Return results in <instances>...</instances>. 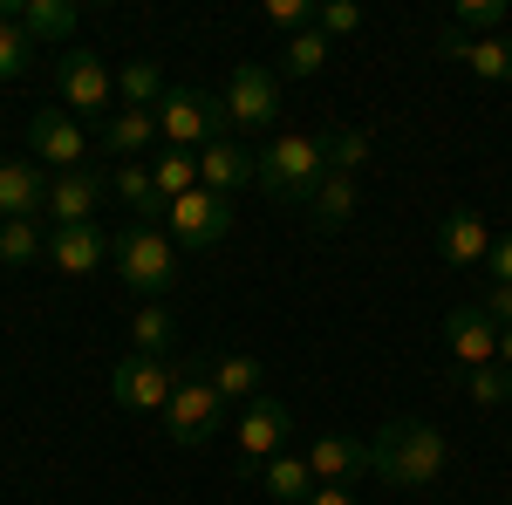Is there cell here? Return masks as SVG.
<instances>
[{"label": "cell", "mask_w": 512, "mask_h": 505, "mask_svg": "<svg viewBox=\"0 0 512 505\" xmlns=\"http://www.w3.org/2000/svg\"><path fill=\"white\" fill-rule=\"evenodd\" d=\"M451 465V444H444V430L424 424V417H390V424L369 437V471L383 478V485H403V492H424L437 485Z\"/></svg>", "instance_id": "cell-1"}, {"label": "cell", "mask_w": 512, "mask_h": 505, "mask_svg": "<svg viewBox=\"0 0 512 505\" xmlns=\"http://www.w3.org/2000/svg\"><path fill=\"white\" fill-rule=\"evenodd\" d=\"M321 178H328V137L294 130V137H274L260 151V192L274 205H308Z\"/></svg>", "instance_id": "cell-2"}, {"label": "cell", "mask_w": 512, "mask_h": 505, "mask_svg": "<svg viewBox=\"0 0 512 505\" xmlns=\"http://www.w3.org/2000/svg\"><path fill=\"white\" fill-rule=\"evenodd\" d=\"M110 260H117L123 287H137V294H151V301H164L171 287H178V239L164 233V226H123L117 239H110Z\"/></svg>", "instance_id": "cell-3"}, {"label": "cell", "mask_w": 512, "mask_h": 505, "mask_svg": "<svg viewBox=\"0 0 512 505\" xmlns=\"http://www.w3.org/2000/svg\"><path fill=\"white\" fill-rule=\"evenodd\" d=\"M158 137L171 151H205L219 137H233V117H226V96L212 89H171L158 103Z\"/></svg>", "instance_id": "cell-4"}, {"label": "cell", "mask_w": 512, "mask_h": 505, "mask_svg": "<svg viewBox=\"0 0 512 505\" xmlns=\"http://www.w3.org/2000/svg\"><path fill=\"white\" fill-rule=\"evenodd\" d=\"M185 383V362L178 355H123L117 369H110V403L117 410H158L164 417V403H171V389Z\"/></svg>", "instance_id": "cell-5"}, {"label": "cell", "mask_w": 512, "mask_h": 505, "mask_svg": "<svg viewBox=\"0 0 512 505\" xmlns=\"http://www.w3.org/2000/svg\"><path fill=\"white\" fill-rule=\"evenodd\" d=\"M219 430H226V403H219V389L185 369V383L171 389V403H164V437L198 451V444H212Z\"/></svg>", "instance_id": "cell-6"}, {"label": "cell", "mask_w": 512, "mask_h": 505, "mask_svg": "<svg viewBox=\"0 0 512 505\" xmlns=\"http://www.w3.org/2000/svg\"><path fill=\"white\" fill-rule=\"evenodd\" d=\"M55 89H62L69 117L89 123V117H110L117 76L103 69V55H89V48H62V55H55Z\"/></svg>", "instance_id": "cell-7"}, {"label": "cell", "mask_w": 512, "mask_h": 505, "mask_svg": "<svg viewBox=\"0 0 512 505\" xmlns=\"http://www.w3.org/2000/svg\"><path fill=\"white\" fill-rule=\"evenodd\" d=\"M164 233L178 239L185 253H205V246H219V239L233 233V198H219V192H185V198H171L164 205Z\"/></svg>", "instance_id": "cell-8"}, {"label": "cell", "mask_w": 512, "mask_h": 505, "mask_svg": "<svg viewBox=\"0 0 512 505\" xmlns=\"http://www.w3.org/2000/svg\"><path fill=\"white\" fill-rule=\"evenodd\" d=\"M287 437H294V410L280 396H253L239 410V471H260L267 458H280Z\"/></svg>", "instance_id": "cell-9"}, {"label": "cell", "mask_w": 512, "mask_h": 505, "mask_svg": "<svg viewBox=\"0 0 512 505\" xmlns=\"http://www.w3.org/2000/svg\"><path fill=\"white\" fill-rule=\"evenodd\" d=\"M226 117H233V130H274V117H280V69L239 62L233 82H226Z\"/></svg>", "instance_id": "cell-10"}, {"label": "cell", "mask_w": 512, "mask_h": 505, "mask_svg": "<svg viewBox=\"0 0 512 505\" xmlns=\"http://www.w3.org/2000/svg\"><path fill=\"white\" fill-rule=\"evenodd\" d=\"M28 151H35V164L48 171H82V157H89V123H76L69 110H35L28 117Z\"/></svg>", "instance_id": "cell-11"}, {"label": "cell", "mask_w": 512, "mask_h": 505, "mask_svg": "<svg viewBox=\"0 0 512 505\" xmlns=\"http://www.w3.org/2000/svg\"><path fill=\"white\" fill-rule=\"evenodd\" d=\"M444 349H451V362L458 369H478V362H499V321L478 308H451L444 314Z\"/></svg>", "instance_id": "cell-12"}, {"label": "cell", "mask_w": 512, "mask_h": 505, "mask_svg": "<svg viewBox=\"0 0 512 505\" xmlns=\"http://www.w3.org/2000/svg\"><path fill=\"white\" fill-rule=\"evenodd\" d=\"M198 185L219 198H233L239 185H260V151H246L239 137H219V144H205L198 151Z\"/></svg>", "instance_id": "cell-13"}, {"label": "cell", "mask_w": 512, "mask_h": 505, "mask_svg": "<svg viewBox=\"0 0 512 505\" xmlns=\"http://www.w3.org/2000/svg\"><path fill=\"white\" fill-rule=\"evenodd\" d=\"M96 198H103V178H96L89 164H82V171H55L41 219H55V226H96Z\"/></svg>", "instance_id": "cell-14"}, {"label": "cell", "mask_w": 512, "mask_h": 505, "mask_svg": "<svg viewBox=\"0 0 512 505\" xmlns=\"http://www.w3.org/2000/svg\"><path fill=\"white\" fill-rule=\"evenodd\" d=\"M192 376H205V383L219 389V403H253V396H267V369H260V355H205V362H185Z\"/></svg>", "instance_id": "cell-15"}, {"label": "cell", "mask_w": 512, "mask_h": 505, "mask_svg": "<svg viewBox=\"0 0 512 505\" xmlns=\"http://www.w3.org/2000/svg\"><path fill=\"white\" fill-rule=\"evenodd\" d=\"M48 205V171L35 157H0V219H41Z\"/></svg>", "instance_id": "cell-16"}, {"label": "cell", "mask_w": 512, "mask_h": 505, "mask_svg": "<svg viewBox=\"0 0 512 505\" xmlns=\"http://www.w3.org/2000/svg\"><path fill=\"white\" fill-rule=\"evenodd\" d=\"M437 253H444L451 267H485V253H492V226L478 219L472 205H458L451 219H437Z\"/></svg>", "instance_id": "cell-17"}, {"label": "cell", "mask_w": 512, "mask_h": 505, "mask_svg": "<svg viewBox=\"0 0 512 505\" xmlns=\"http://www.w3.org/2000/svg\"><path fill=\"white\" fill-rule=\"evenodd\" d=\"M103 260H110V239L96 233V226H55V233H48V267L55 273H96L103 267Z\"/></svg>", "instance_id": "cell-18"}, {"label": "cell", "mask_w": 512, "mask_h": 505, "mask_svg": "<svg viewBox=\"0 0 512 505\" xmlns=\"http://www.w3.org/2000/svg\"><path fill=\"white\" fill-rule=\"evenodd\" d=\"M253 478H260V485H267V499H280V505H308V499H315V485H321L315 465H308V451H301V458H294V451H280V458H267Z\"/></svg>", "instance_id": "cell-19"}, {"label": "cell", "mask_w": 512, "mask_h": 505, "mask_svg": "<svg viewBox=\"0 0 512 505\" xmlns=\"http://www.w3.org/2000/svg\"><path fill=\"white\" fill-rule=\"evenodd\" d=\"M355 205H362V185L342 178V171H328L315 185V198H308V226H315V233H342L355 219Z\"/></svg>", "instance_id": "cell-20"}, {"label": "cell", "mask_w": 512, "mask_h": 505, "mask_svg": "<svg viewBox=\"0 0 512 505\" xmlns=\"http://www.w3.org/2000/svg\"><path fill=\"white\" fill-rule=\"evenodd\" d=\"M308 465H315L321 485H355V471H369V444L362 437H315Z\"/></svg>", "instance_id": "cell-21"}, {"label": "cell", "mask_w": 512, "mask_h": 505, "mask_svg": "<svg viewBox=\"0 0 512 505\" xmlns=\"http://www.w3.org/2000/svg\"><path fill=\"white\" fill-rule=\"evenodd\" d=\"M151 137H158V110H110L96 144H103L110 157H123V164H137V151H144Z\"/></svg>", "instance_id": "cell-22"}, {"label": "cell", "mask_w": 512, "mask_h": 505, "mask_svg": "<svg viewBox=\"0 0 512 505\" xmlns=\"http://www.w3.org/2000/svg\"><path fill=\"white\" fill-rule=\"evenodd\" d=\"M21 28L28 41H55V48H76V7L69 0H21Z\"/></svg>", "instance_id": "cell-23"}, {"label": "cell", "mask_w": 512, "mask_h": 505, "mask_svg": "<svg viewBox=\"0 0 512 505\" xmlns=\"http://www.w3.org/2000/svg\"><path fill=\"white\" fill-rule=\"evenodd\" d=\"M110 185H117V198L130 205L137 226H158V219H164V198H158V185H151V164H117Z\"/></svg>", "instance_id": "cell-24"}, {"label": "cell", "mask_w": 512, "mask_h": 505, "mask_svg": "<svg viewBox=\"0 0 512 505\" xmlns=\"http://www.w3.org/2000/svg\"><path fill=\"white\" fill-rule=\"evenodd\" d=\"M117 96H123V110H158L164 96H171V82H164L158 62H123L117 69Z\"/></svg>", "instance_id": "cell-25"}, {"label": "cell", "mask_w": 512, "mask_h": 505, "mask_svg": "<svg viewBox=\"0 0 512 505\" xmlns=\"http://www.w3.org/2000/svg\"><path fill=\"white\" fill-rule=\"evenodd\" d=\"M130 349H137V355H171V349H178V321H171L164 301H151V308L130 314Z\"/></svg>", "instance_id": "cell-26"}, {"label": "cell", "mask_w": 512, "mask_h": 505, "mask_svg": "<svg viewBox=\"0 0 512 505\" xmlns=\"http://www.w3.org/2000/svg\"><path fill=\"white\" fill-rule=\"evenodd\" d=\"M151 185H158L164 205L185 198V192H198V151H171V144H164V151L151 157Z\"/></svg>", "instance_id": "cell-27"}, {"label": "cell", "mask_w": 512, "mask_h": 505, "mask_svg": "<svg viewBox=\"0 0 512 505\" xmlns=\"http://www.w3.org/2000/svg\"><path fill=\"white\" fill-rule=\"evenodd\" d=\"M321 62H328V35H321V28H308V35H287V48H280V82L321 76Z\"/></svg>", "instance_id": "cell-28"}, {"label": "cell", "mask_w": 512, "mask_h": 505, "mask_svg": "<svg viewBox=\"0 0 512 505\" xmlns=\"http://www.w3.org/2000/svg\"><path fill=\"white\" fill-rule=\"evenodd\" d=\"M48 260V239L35 233V219H0V267H28Z\"/></svg>", "instance_id": "cell-29"}, {"label": "cell", "mask_w": 512, "mask_h": 505, "mask_svg": "<svg viewBox=\"0 0 512 505\" xmlns=\"http://www.w3.org/2000/svg\"><path fill=\"white\" fill-rule=\"evenodd\" d=\"M472 76L485 82H512V41L506 35H485V41H465V55H458Z\"/></svg>", "instance_id": "cell-30"}, {"label": "cell", "mask_w": 512, "mask_h": 505, "mask_svg": "<svg viewBox=\"0 0 512 505\" xmlns=\"http://www.w3.org/2000/svg\"><path fill=\"white\" fill-rule=\"evenodd\" d=\"M28 62H35L28 28H21L14 14H0V82H21V76H28Z\"/></svg>", "instance_id": "cell-31"}, {"label": "cell", "mask_w": 512, "mask_h": 505, "mask_svg": "<svg viewBox=\"0 0 512 505\" xmlns=\"http://www.w3.org/2000/svg\"><path fill=\"white\" fill-rule=\"evenodd\" d=\"M506 21H512V7H506V0H465L451 28H458L465 41H485V35H499Z\"/></svg>", "instance_id": "cell-32"}, {"label": "cell", "mask_w": 512, "mask_h": 505, "mask_svg": "<svg viewBox=\"0 0 512 505\" xmlns=\"http://www.w3.org/2000/svg\"><path fill=\"white\" fill-rule=\"evenodd\" d=\"M369 144H376V137H369L362 123H349V130H335V137H328V171H342V178H355V171L369 164Z\"/></svg>", "instance_id": "cell-33"}, {"label": "cell", "mask_w": 512, "mask_h": 505, "mask_svg": "<svg viewBox=\"0 0 512 505\" xmlns=\"http://www.w3.org/2000/svg\"><path fill=\"white\" fill-rule=\"evenodd\" d=\"M465 389H472L478 410H499V403L512 396V369L506 362H478V369H465Z\"/></svg>", "instance_id": "cell-34"}, {"label": "cell", "mask_w": 512, "mask_h": 505, "mask_svg": "<svg viewBox=\"0 0 512 505\" xmlns=\"http://www.w3.org/2000/svg\"><path fill=\"white\" fill-rule=\"evenodd\" d=\"M267 21L280 35H308L315 28V0H267Z\"/></svg>", "instance_id": "cell-35"}, {"label": "cell", "mask_w": 512, "mask_h": 505, "mask_svg": "<svg viewBox=\"0 0 512 505\" xmlns=\"http://www.w3.org/2000/svg\"><path fill=\"white\" fill-rule=\"evenodd\" d=\"M315 28L328 41H335V35H355V28H362V7H355V0H328V7H315Z\"/></svg>", "instance_id": "cell-36"}, {"label": "cell", "mask_w": 512, "mask_h": 505, "mask_svg": "<svg viewBox=\"0 0 512 505\" xmlns=\"http://www.w3.org/2000/svg\"><path fill=\"white\" fill-rule=\"evenodd\" d=\"M485 273H492V287H512V233L492 239V253H485Z\"/></svg>", "instance_id": "cell-37"}, {"label": "cell", "mask_w": 512, "mask_h": 505, "mask_svg": "<svg viewBox=\"0 0 512 505\" xmlns=\"http://www.w3.org/2000/svg\"><path fill=\"white\" fill-rule=\"evenodd\" d=\"M478 308L492 314V321H499V328H512V287H492V294H485V301H478Z\"/></svg>", "instance_id": "cell-38"}, {"label": "cell", "mask_w": 512, "mask_h": 505, "mask_svg": "<svg viewBox=\"0 0 512 505\" xmlns=\"http://www.w3.org/2000/svg\"><path fill=\"white\" fill-rule=\"evenodd\" d=\"M308 505H355V492H349V485H315V499H308Z\"/></svg>", "instance_id": "cell-39"}, {"label": "cell", "mask_w": 512, "mask_h": 505, "mask_svg": "<svg viewBox=\"0 0 512 505\" xmlns=\"http://www.w3.org/2000/svg\"><path fill=\"white\" fill-rule=\"evenodd\" d=\"M499 362L512 369V328H499Z\"/></svg>", "instance_id": "cell-40"}, {"label": "cell", "mask_w": 512, "mask_h": 505, "mask_svg": "<svg viewBox=\"0 0 512 505\" xmlns=\"http://www.w3.org/2000/svg\"><path fill=\"white\" fill-rule=\"evenodd\" d=\"M506 505H512V492H506Z\"/></svg>", "instance_id": "cell-41"}]
</instances>
